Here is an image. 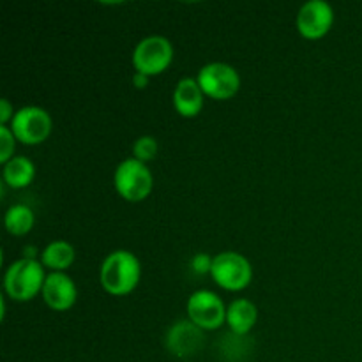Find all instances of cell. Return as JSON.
<instances>
[{
  "label": "cell",
  "mask_w": 362,
  "mask_h": 362,
  "mask_svg": "<svg viewBox=\"0 0 362 362\" xmlns=\"http://www.w3.org/2000/svg\"><path fill=\"white\" fill-rule=\"evenodd\" d=\"M141 278V265L136 255L126 250L112 251L103 260L99 279L103 288L112 296H126L136 288Z\"/></svg>",
  "instance_id": "cell-1"
},
{
  "label": "cell",
  "mask_w": 362,
  "mask_h": 362,
  "mask_svg": "<svg viewBox=\"0 0 362 362\" xmlns=\"http://www.w3.org/2000/svg\"><path fill=\"white\" fill-rule=\"evenodd\" d=\"M46 276L42 264L35 258H21L7 267L4 276V288L14 300H30L42 292Z\"/></svg>",
  "instance_id": "cell-2"
},
{
  "label": "cell",
  "mask_w": 362,
  "mask_h": 362,
  "mask_svg": "<svg viewBox=\"0 0 362 362\" xmlns=\"http://www.w3.org/2000/svg\"><path fill=\"white\" fill-rule=\"evenodd\" d=\"M117 193L129 202H141L152 191V173L147 165L136 158H127L113 173Z\"/></svg>",
  "instance_id": "cell-3"
},
{
  "label": "cell",
  "mask_w": 362,
  "mask_h": 362,
  "mask_svg": "<svg viewBox=\"0 0 362 362\" xmlns=\"http://www.w3.org/2000/svg\"><path fill=\"white\" fill-rule=\"evenodd\" d=\"M211 276L221 288L237 292L244 290L253 278V269L247 258L237 251H223L212 260Z\"/></svg>",
  "instance_id": "cell-4"
},
{
  "label": "cell",
  "mask_w": 362,
  "mask_h": 362,
  "mask_svg": "<svg viewBox=\"0 0 362 362\" xmlns=\"http://www.w3.org/2000/svg\"><path fill=\"white\" fill-rule=\"evenodd\" d=\"M173 46L165 35H148L141 39L133 52V66L136 73L147 76L159 74L172 64Z\"/></svg>",
  "instance_id": "cell-5"
},
{
  "label": "cell",
  "mask_w": 362,
  "mask_h": 362,
  "mask_svg": "<svg viewBox=\"0 0 362 362\" xmlns=\"http://www.w3.org/2000/svg\"><path fill=\"white\" fill-rule=\"evenodd\" d=\"M197 81L204 94L211 95L212 99H230L240 88L239 73L235 67L225 62L205 64L198 71Z\"/></svg>",
  "instance_id": "cell-6"
},
{
  "label": "cell",
  "mask_w": 362,
  "mask_h": 362,
  "mask_svg": "<svg viewBox=\"0 0 362 362\" xmlns=\"http://www.w3.org/2000/svg\"><path fill=\"white\" fill-rule=\"evenodd\" d=\"M11 131L16 140L23 141L25 145H37L48 138L52 131V117L41 106H23L14 113Z\"/></svg>",
  "instance_id": "cell-7"
},
{
  "label": "cell",
  "mask_w": 362,
  "mask_h": 362,
  "mask_svg": "<svg viewBox=\"0 0 362 362\" xmlns=\"http://www.w3.org/2000/svg\"><path fill=\"white\" fill-rule=\"evenodd\" d=\"M189 320L202 331H216L226 320V308L221 297L211 290H197L187 299Z\"/></svg>",
  "instance_id": "cell-8"
},
{
  "label": "cell",
  "mask_w": 362,
  "mask_h": 362,
  "mask_svg": "<svg viewBox=\"0 0 362 362\" xmlns=\"http://www.w3.org/2000/svg\"><path fill=\"white\" fill-rule=\"evenodd\" d=\"M334 21V11L325 0H310L297 13V30L308 39L327 34Z\"/></svg>",
  "instance_id": "cell-9"
},
{
  "label": "cell",
  "mask_w": 362,
  "mask_h": 362,
  "mask_svg": "<svg viewBox=\"0 0 362 362\" xmlns=\"http://www.w3.org/2000/svg\"><path fill=\"white\" fill-rule=\"evenodd\" d=\"M204 339V331L198 325H194L191 320H179L166 332L165 345L173 356L189 357L200 352Z\"/></svg>",
  "instance_id": "cell-10"
},
{
  "label": "cell",
  "mask_w": 362,
  "mask_h": 362,
  "mask_svg": "<svg viewBox=\"0 0 362 362\" xmlns=\"http://www.w3.org/2000/svg\"><path fill=\"white\" fill-rule=\"evenodd\" d=\"M76 285L66 272H52L46 276L45 286H42V299L52 310H69L76 303Z\"/></svg>",
  "instance_id": "cell-11"
},
{
  "label": "cell",
  "mask_w": 362,
  "mask_h": 362,
  "mask_svg": "<svg viewBox=\"0 0 362 362\" xmlns=\"http://www.w3.org/2000/svg\"><path fill=\"white\" fill-rule=\"evenodd\" d=\"M173 106L182 117H194L204 106V90L194 78H182L173 90Z\"/></svg>",
  "instance_id": "cell-12"
},
{
  "label": "cell",
  "mask_w": 362,
  "mask_h": 362,
  "mask_svg": "<svg viewBox=\"0 0 362 362\" xmlns=\"http://www.w3.org/2000/svg\"><path fill=\"white\" fill-rule=\"evenodd\" d=\"M258 320V310L250 299H235L226 308V324L233 334L246 336Z\"/></svg>",
  "instance_id": "cell-13"
},
{
  "label": "cell",
  "mask_w": 362,
  "mask_h": 362,
  "mask_svg": "<svg viewBox=\"0 0 362 362\" xmlns=\"http://www.w3.org/2000/svg\"><path fill=\"white\" fill-rule=\"evenodd\" d=\"M35 177V166L25 156H14L13 159L4 165V180H6L7 186H11L13 189H21V187H27L28 184L34 180Z\"/></svg>",
  "instance_id": "cell-14"
},
{
  "label": "cell",
  "mask_w": 362,
  "mask_h": 362,
  "mask_svg": "<svg viewBox=\"0 0 362 362\" xmlns=\"http://www.w3.org/2000/svg\"><path fill=\"white\" fill-rule=\"evenodd\" d=\"M74 262V247L66 240H53L42 250L41 264L53 272H62Z\"/></svg>",
  "instance_id": "cell-15"
},
{
  "label": "cell",
  "mask_w": 362,
  "mask_h": 362,
  "mask_svg": "<svg viewBox=\"0 0 362 362\" xmlns=\"http://www.w3.org/2000/svg\"><path fill=\"white\" fill-rule=\"evenodd\" d=\"M34 212L30 207L23 204H16L13 207L7 209L6 216H4V225H6L7 232L13 235H25L34 226Z\"/></svg>",
  "instance_id": "cell-16"
},
{
  "label": "cell",
  "mask_w": 362,
  "mask_h": 362,
  "mask_svg": "<svg viewBox=\"0 0 362 362\" xmlns=\"http://www.w3.org/2000/svg\"><path fill=\"white\" fill-rule=\"evenodd\" d=\"M133 154L138 161L147 163L158 154V141L154 136H140L133 145Z\"/></svg>",
  "instance_id": "cell-17"
},
{
  "label": "cell",
  "mask_w": 362,
  "mask_h": 362,
  "mask_svg": "<svg viewBox=\"0 0 362 362\" xmlns=\"http://www.w3.org/2000/svg\"><path fill=\"white\" fill-rule=\"evenodd\" d=\"M14 134L11 127L0 126V163L6 165L9 159L14 158Z\"/></svg>",
  "instance_id": "cell-18"
},
{
  "label": "cell",
  "mask_w": 362,
  "mask_h": 362,
  "mask_svg": "<svg viewBox=\"0 0 362 362\" xmlns=\"http://www.w3.org/2000/svg\"><path fill=\"white\" fill-rule=\"evenodd\" d=\"M212 260L214 258L209 257L207 253H198L194 255L193 260H191V269H193L197 274H211V269H212Z\"/></svg>",
  "instance_id": "cell-19"
},
{
  "label": "cell",
  "mask_w": 362,
  "mask_h": 362,
  "mask_svg": "<svg viewBox=\"0 0 362 362\" xmlns=\"http://www.w3.org/2000/svg\"><path fill=\"white\" fill-rule=\"evenodd\" d=\"M14 113L16 112L11 106L9 99H0V126H6L9 120H13Z\"/></svg>",
  "instance_id": "cell-20"
},
{
  "label": "cell",
  "mask_w": 362,
  "mask_h": 362,
  "mask_svg": "<svg viewBox=\"0 0 362 362\" xmlns=\"http://www.w3.org/2000/svg\"><path fill=\"white\" fill-rule=\"evenodd\" d=\"M133 83H134V87H138V88L147 87V85H148V76H147V74H144V73H134Z\"/></svg>",
  "instance_id": "cell-21"
}]
</instances>
